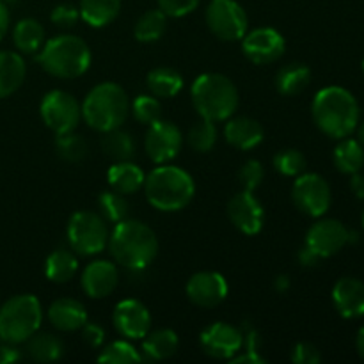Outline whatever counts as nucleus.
Listing matches in <instances>:
<instances>
[{"instance_id": "f257e3e1", "label": "nucleus", "mask_w": 364, "mask_h": 364, "mask_svg": "<svg viewBox=\"0 0 364 364\" xmlns=\"http://www.w3.org/2000/svg\"><path fill=\"white\" fill-rule=\"evenodd\" d=\"M311 116L322 134L331 139L350 137L359 127V103L348 89L329 85L320 89L311 103Z\"/></svg>"}, {"instance_id": "f03ea898", "label": "nucleus", "mask_w": 364, "mask_h": 364, "mask_svg": "<svg viewBox=\"0 0 364 364\" xmlns=\"http://www.w3.org/2000/svg\"><path fill=\"white\" fill-rule=\"evenodd\" d=\"M107 249L117 265L139 272L159 255V238L148 224L127 217L114 224Z\"/></svg>"}, {"instance_id": "7ed1b4c3", "label": "nucleus", "mask_w": 364, "mask_h": 364, "mask_svg": "<svg viewBox=\"0 0 364 364\" xmlns=\"http://www.w3.org/2000/svg\"><path fill=\"white\" fill-rule=\"evenodd\" d=\"M142 188L149 205L166 213L187 208L196 196V183L191 173L169 164H160L155 167L146 176Z\"/></svg>"}, {"instance_id": "20e7f679", "label": "nucleus", "mask_w": 364, "mask_h": 364, "mask_svg": "<svg viewBox=\"0 0 364 364\" xmlns=\"http://www.w3.org/2000/svg\"><path fill=\"white\" fill-rule=\"evenodd\" d=\"M128 114L130 100L127 91L116 82H102L95 85L82 102V119L100 134L123 127Z\"/></svg>"}, {"instance_id": "39448f33", "label": "nucleus", "mask_w": 364, "mask_h": 364, "mask_svg": "<svg viewBox=\"0 0 364 364\" xmlns=\"http://www.w3.org/2000/svg\"><path fill=\"white\" fill-rule=\"evenodd\" d=\"M191 100L203 119L220 123L235 116L240 96L235 82L226 75L203 73L192 82Z\"/></svg>"}, {"instance_id": "423d86ee", "label": "nucleus", "mask_w": 364, "mask_h": 364, "mask_svg": "<svg viewBox=\"0 0 364 364\" xmlns=\"http://www.w3.org/2000/svg\"><path fill=\"white\" fill-rule=\"evenodd\" d=\"M87 43L73 34H59L46 39L38 55V63L50 77L71 80L78 78L91 66Z\"/></svg>"}, {"instance_id": "0eeeda50", "label": "nucleus", "mask_w": 364, "mask_h": 364, "mask_svg": "<svg viewBox=\"0 0 364 364\" xmlns=\"http://www.w3.org/2000/svg\"><path fill=\"white\" fill-rule=\"evenodd\" d=\"M43 322V306L36 295L20 294L0 306V340L13 345L27 343Z\"/></svg>"}, {"instance_id": "6e6552de", "label": "nucleus", "mask_w": 364, "mask_h": 364, "mask_svg": "<svg viewBox=\"0 0 364 364\" xmlns=\"http://www.w3.org/2000/svg\"><path fill=\"white\" fill-rule=\"evenodd\" d=\"M68 244L77 256H96L109 245V223L100 213L80 210L70 217L66 228Z\"/></svg>"}, {"instance_id": "1a4fd4ad", "label": "nucleus", "mask_w": 364, "mask_h": 364, "mask_svg": "<svg viewBox=\"0 0 364 364\" xmlns=\"http://www.w3.org/2000/svg\"><path fill=\"white\" fill-rule=\"evenodd\" d=\"M39 116L48 130L55 135L77 130L82 121V105L73 95L63 89H52L39 103Z\"/></svg>"}, {"instance_id": "9d476101", "label": "nucleus", "mask_w": 364, "mask_h": 364, "mask_svg": "<svg viewBox=\"0 0 364 364\" xmlns=\"http://www.w3.org/2000/svg\"><path fill=\"white\" fill-rule=\"evenodd\" d=\"M210 32L220 41H240L249 31V18L237 0H210L205 13Z\"/></svg>"}, {"instance_id": "9b49d317", "label": "nucleus", "mask_w": 364, "mask_h": 364, "mask_svg": "<svg viewBox=\"0 0 364 364\" xmlns=\"http://www.w3.org/2000/svg\"><path fill=\"white\" fill-rule=\"evenodd\" d=\"M291 201L304 215L318 219L327 213L333 203L331 187L323 176L316 173H302L291 187Z\"/></svg>"}, {"instance_id": "f8f14e48", "label": "nucleus", "mask_w": 364, "mask_h": 364, "mask_svg": "<svg viewBox=\"0 0 364 364\" xmlns=\"http://www.w3.org/2000/svg\"><path fill=\"white\" fill-rule=\"evenodd\" d=\"M183 146L181 130L167 119H159L148 124L144 137V151L153 164H169L176 159Z\"/></svg>"}, {"instance_id": "ddd939ff", "label": "nucleus", "mask_w": 364, "mask_h": 364, "mask_svg": "<svg viewBox=\"0 0 364 364\" xmlns=\"http://www.w3.org/2000/svg\"><path fill=\"white\" fill-rule=\"evenodd\" d=\"M244 343V333L228 322H213L205 327L199 336V345L206 355L219 361H231Z\"/></svg>"}, {"instance_id": "4468645a", "label": "nucleus", "mask_w": 364, "mask_h": 364, "mask_svg": "<svg viewBox=\"0 0 364 364\" xmlns=\"http://www.w3.org/2000/svg\"><path fill=\"white\" fill-rule=\"evenodd\" d=\"M240 41L244 55L259 66L279 60L287 50L283 34L272 27H258L247 31Z\"/></svg>"}, {"instance_id": "2eb2a0df", "label": "nucleus", "mask_w": 364, "mask_h": 364, "mask_svg": "<svg viewBox=\"0 0 364 364\" xmlns=\"http://www.w3.org/2000/svg\"><path fill=\"white\" fill-rule=\"evenodd\" d=\"M188 301L203 309H213L226 301L230 287L223 274L215 270H201L191 276L185 287Z\"/></svg>"}, {"instance_id": "dca6fc26", "label": "nucleus", "mask_w": 364, "mask_h": 364, "mask_svg": "<svg viewBox=\"0 0 364 364\" xmlns=\"http://www.w3.org/2000/svg\"><path fill=\"white\" fill-rule=\"evenodd\" d=\"M348 244V230L336 219H320L306 233V247L322 259L338 255Z\"/></svg>"}, {"instance_id": "f3484780", "label": "nucleus", "mask_w": 364, "mask_h": 364, "mask_svg": "<svg viewBox=\"0 0 364 364\" xmlns=\"http://www.w3.org/2000/svg\"><path fill=\"white\" fill-rule=\"evenodd\" d=\"M112 323L124 340H142L151 331V313L137 299H124L114 308Z\"/></svg>"}, {"instance_id": "a211bd4d", "label": "nucleus", "mask_w": 364, "mask_h": 364, "mask_svg": "<svg viewBox=\"0 0 364 364\" xmlns=\"http://www.w3.org/2000/svg\"><path fill=\"white\" fill-rule=\"evenodd\" d=\"M228 217L240 233L255 237L263 230L265 212L251 191H240L228 203Z\"/></svg>"}, {"instance_id": "6ab92c4d", "label": "nucleus", "mask_w": 364, "mask_h": 364, "mask_svg": "<svg viewBox=\"0 0 364 364\" xmlns=\"http://www.w3.org/2000/svg\"><path fill=\"white\" fill-rule=\"evenodd\" d=\"M119 283V270L109 259H95L82 270L80 284L85 295L91 299H105L116 290Z\"/></svg>"}, {"instance_id": "aec40b11", "label": "nucleus", "mask_w": 364, "mask_h": 364, "mask_svg": "<svg viewBox=\"0 0 364 364\" xmlns=\"http://www.w3.org/2000/svg\"><path fill=\"white\" fill-rule=\"evenodd\" d=\"M46 316L53 329L60 333H77L89 320L85 306L71 297H60L53 301L46 311Z\"/></svg>"}, {"instance_id": "412c9836", "label": "nucleus", "mask_w": 364, "mask_h": 364, "mask_svg": "<svg viewBox=\"0 0 364 364\" xmlns=\"http://www.w3.org/2000/svg\"><path fill=\"white\" fill-rule=\"evenodd\" d=\"M333 304L343 318L364 316V283L355 277H341L333 288Z\"/></svg>"}, {"instance_id": "4be33fe9", "label": "nucleus", "mask_w": 364, "mask_h": 364, "mask_svg": "<svg viewBox=\"0 0 364 364\" xmlns=\"http://www.w3.org/2000/svg\"><path fill=\"white\" fill-rule=\"evenodd\" d=\"M224 137H226L228 144L233 146V148L249 151V149L262 144L263 137H265V130H263L262 123L252 119V117L231 116L230 119H226Z\"/></svg>"}, {"instance_id": "5701e85b", "label": "nucleus", "mask_w": 364, "mask_h": 364, "mask_svg": "<svg viewBox=\"0 0 364 364\" xmlns=\"http://www.w3.org/2000/svg\"><path fill=\"white\" fill-rule=\"evenodd\" d=\"M27 64L21 53L0 50V100L9 98L23 85Z\"/></svg>"}, {"instance_id": "b1692460", "label": "nucleus", "mask_w": 364, "mask_h": 364, "mask_svg": "<svg viewBox=\"0 0 364 364\" xmlns=\"http://www.w3.org/2000/svg\"><path fill=\"white\" fill-rule=\"evenodd\" d=\"M144 171L130 160L116 162L107 171V181H109L110 188L123 196H132L141 191L144 187Z\"/></svg>"}, {"instance_id": "393cba45", "label": "nucleus", "mask_w": 364, "mask_h": 364, "mask_svg": "<svg viewBox=\"0 0 364 364\" xmlns=\"http://www.w3.org/2000/svg\"><path fill=\"white\" fill-rule=\"evenodd\" d=\"M123 0H80V18L92 28H103L119 16Z\"/></svg>"}, {"instance_id": "a878e982", "label": "nucleus", "mask_w": 364, "mask_h": 364, "mask_svg": "<svg viewBox=\"0 0 364 364\" xmlns=\"http://www.w3.org/2000/svg\"><path fill=\"white\" fill-rule=\"evenodd\" d=\"M78 272L77 252L71 249H55L48 255L45 262V276L52 283L64 284L73 279Z\"/></svg>"}, {"instance_id": "bb28decb", "label": "nucleus", "mask_w": 364, "mask_h": 364, "mask_svg": "<svg viewBox=\"0 0 364 364\" xmlns=\"http://www.w3.org/2000/svg\"><path fill=\"white\" fill-rule=\"evenodd\" d=\"M180 347V338L173 329L149 331L142 338V352L151 361H164L173 358Z\"/></svg>"}, {"instance_id": "cd10ccee", "label": "nucleus", "mask_w": 364, "mask_h": 364, "mask_svg": "<svg viewBox=\"0 0 364 364\" xmlns=\"http://www.w3.org/2000/svg\"><path fill=\"white\" fill-rule=\"evenodd\" d=\"M311 82V70L304 63H290L277 70L276 89L283 96H297Z\"/></svg>"}, {"instance_id": "c85d7f7f", "label": "nucleus", "mask_w": 364, "mask_h": 364, "mask_svg": "<svg viewBox=\"0 0 364 364\" xmlns=\"http://www.w3.org/2000/svg\"><path fill=\"white\" fill-rule=\"evenodd\" d=\"M45 28L34 18H23V20H20L14 25L13 43L20 53L31 55V53L39 52L41 46L45 45Z\"/></svg>"}, {"instance_id": "c756f323", "label": "nucleus", "mask_w": 364, "mask_h": 364, "mask_svg": "<svg viewBox=\"0 0 364 364\" xmlns=\"http://www.w3.org/2000/svg\"><path fill=\"white\" fill-rule=\"evenodd\" d=\"M149 92L156 98H174L183 87V77L180 71L169 66H159L146 77Z\"/></svg>"}, {"instance_id": "7c9ffc66", "label": "nucleus", "mask_w": 364, "mask_h": 364, "mask_svg": "<svg viewBox=\"0 0 364 364\" xmlns=\"http://www.w3.org/2000/svg\"><path fill=\"white\" fill-rule=\"evenodd\" d=\"M27 354L36 363H55L64 355V343L52 333H36L27 341Z\"/></svg>"}, {"instance_id": "2f4dec72", "label": "nucleus", "mask_w": 364, "mask_h": 364, "mask_svg": "<svg viewBox=\"0 0 364 364\" xmlns=\"http://www.w3.org/2000/svg\"><path fill=\"white\" fill-rule=\"evenodd\" d=\"M334 166L340 173L354 174L364 167V148L355 139H340L333 153Z\"/></svg>"}, {"instance_id": "473e14b6", "label": "nucleus", "mask_w": 364, "mask_h": 364, "mask_svg": "<svg viewBox=\"0 0 364 364\" xmlns=\"http://www.w3.org/2000/svg\"><path fill=\"white\" fill-rule=\"evenodd\" d=\"M102 151L105 156L112 159L114 162H123L132 160L135 155V141L132 134L116 128V130L105 132L102 137Z\"/></svg>"}, {"instance_id": "72a5a7b5", "label": "nucleus", "mask_w": 364, "mask_h": 364, "mask_svg": "<svg viewBox=\"0 0 364 364\" xmlns=\"http://www.w3.org/2000/svg\"><path fill=\"white\" fill-rule=\"evenodd\" d=\"M167 16L160 9H149L139 16L134 25V36L141 43H155L166 34Z\"/></svg>"}, {"instance_id": "f704fd0d", "label": "nucleus", "mask_w": 364, "mask_h": 364, "mask_svg": "<svg viewBox=\"0 0 364 364\" xmlns=\"http://www.w3.org/2000/svg\"><path fill=\"white\" fill-rule=\"evenodd\" d=\"M96 361L105 364H134L141 363L142 355L141 352L130 343V340H117L105 345V347L100 350Z\"/></svg>"}, {"instance_id": "c9c22d12", "label": "nucleus", "mask_w": 364, "mask_h": 364, "mask_svg": "<svg viewBox=\"0 0 364 364\" xmlns=\"http://www.w3.org/2000/svg\"><path fill=\"white\" fill-rule=\"evenodd\" d=\"M98 208H100V215L107 220V223L117 224L121 220H124L128 217V201L127 196L119 194L116 191H103L98 198Z\"/></svg>"}, {"instance_id": "e433bc0d", "label": "nucleus", "mask_w": 364, "mask_h": 364, "mask_svg": "<svg viewBox=\"0 0 364 364\" xmlns=\"http://www.w3.org/2000/svg\"><path fill=\"white\" fill-rule=\"evenodd\" d=\"M57 155L68 164H78L87 156L89 146L85 142V139L82 135L75 134V132H70V134L57 135L55 142Z\"/></svg>"}, {"instance_id": "4c0bfd02", "label": "nucleus", "mask_w": 364, "mask_h": 364, "mask_svg": "<svg viewBox=\"0 0 364 364\" xmlns=\"http://www.w3.org/2000/svg\"><path fill=\"white\" fill-rule=\"evenodd\" d=\"M217 137H219V134H217L215 123L208 119H203L201 117V121L196 123L194 127L188 130L187 141H188V146H191L194 151L208 153L212 151L213 146H215Z\"/></svg>"}, {"instance_id": "58836bf2", "label": "nucleus", "mask_w": 364, "mask_h": 364, "mask_svg": "<svg viewBox=\"0 0 364 364\" xmlns=\"http://www.w3.org/2000/svg\"><path fill=\"white\" fill-rule=\"evenodd\" d=\"M274 169L277 171L279 174L288 178H297L299 174L306 173V167H308V160L306 156L302 155L299 149L294 148H287L281 149L274 155Z\"/></svg>"}, {"instance_id": "ea45409f", "label": "nucleus", "mask_w": 364, "mask_h": 364, "mask_svg": "<svg viewBox=\"0 0 364 364\" xmlns=\"http://www.w3.org/2000/svg\"><path fill=\"white\" fill-rule=\"evenodd\" d=\"M130 112L142 124H151L162 119V103L153 95H141L130 103Z\"/></svg>"}, {"instance_id": "a19ab883", "label": "nucleus", "mask_w": 364, "mask_h": 364, "mask_svg": "<svg viewBox=\"0 0 364 364\" xmlns=\"http://www.w3.org/2000/svg\"><path fill=\"white\" fill-rule=\"evenodd\" d=\"M263 176H265V169H263L259 160H255V159L247 160V162L238 169V181H240L244 191L255 192L256 188L262 185Z\"/></svg>"}, {"instance_id": "79ce46f5", "label": "nucleus", "mask_w": 364, "mask_h": 364, "mask_svg": "<svg viewBox=\"0 0 364 364\" xmlns=\"http://www.w3.org/2000/svg\"><path fill=\"white\" fill-rule=\"evenodd\" d=\"M50 20L55 27L68 31V28H73L77 21L80 20V11L73 4H59L50 13Z\"/></svg>"}, {"instance_id": "37998d69", "label": "nucleus", "mask_w": 364, "mask_h": 364, "mask_svg": "<svg viewBox=\"0 0 364 364\" xmlns=\"http://www.w3.org/2000/svg\"><path fill=\"white\" fill-rule=\"evenodd\" d=\"M201 0H159V9L167 18H183L198 9Z\"/></svg>"}, {"instance_id": "c03bdc74", "label": "nucleus", "mask_w": 364, "mask_h": 364, "mask_svg": "<svg viewBox=\"0 0 364 364\" xmlns=\"http://www.w3.org/2000/svg\"><path fill=\"white\" fill-rule=\"evenodd\" d=\"M290 359L295 364H318L322 361V355L315 345L309 343V341H301L291 348Z\"/></svg>"}, {"instance_id": "a18cd8bd", "label": "nucleus", "mask_w": 364, "mask_h": 364, "mask_svg": "<svg viewBox=\"0 0 364 364\" xmlns=\"http://www.w3.org/2000/svg\"><path fill=\"white\" fill-rule=\"evenodd\" d=\"M82 340L89 345L91 348H100L103 343H105V331L100 323H85L80 329Z\"/></svg>"}, {"instance_id": "49530a36", "label": "nucleus", "mask_w": 364, "mask_h": 364, "mask_svg": "<svg viewBox=\"0 0 364 364\" xmlns=\"http://www.w3.org/2000/svg\"><path fill=\"white\" fill-rule=\"evenodd\" d=\"M21 359V352L18 350V345L7 343L0 340V364H13Z\"/></svg>"}, {"instance_id": "de8ad7c7", "label": "nucleus", "mask_w": 364, "mask_h": 364, "mask_svg": "<svg viewBox=\"0 0 364 364\" xmlns=\"http://www.w3.org/2000/svg\"><path fill=\"white\" fill-rule=\"evenodd\" d=\"M297 258H299V262H301L302 267H315V265H318V262L322 259L320 256H316L311 249L306 247V245L301 249V251H299Z\"/></svg>"}, {"instance_id": "09e8293b", "label": "nucleus", "mask_w": 364, "mask_h": 364, "mask_svg": "<svg viewBox=\"0 0 364 364\" xmlns=\"http://www.w3.org/2000/svg\"><path fill=\"white\" fill-rule=\"evenodd\" d=\"M350 188L358 199H364V173H354L350 174Z\"/></svg>"}, {"instance_id": "8fccbe9b", "label": "nucleus", "mask_w": 364, "mask_h": 364, "mask_svg": "<svg viewBox=\"0 0 364 364\" xmlns=\"http://www.w3.org/2000/svg\"><path fill=\"white\" fill-rule=\"evenodd\" d=\"M9 9H7V4L4 0H0V41L4 39V36L9 31Z\"/></svg>"}, {"instance_id": "3c124183", "label": "nucleus", "mask_w": 364, "mask_h": 364, "mask_svg": "<svg viewBox=\"0 0 364 364\" xmlns=\"http://www.w3.org/2000/svg\"><path fill=\"white\" fill-rule=\"evenodd\" d=\"M274 287H276V290L279 291V294H284V291H288V288H290V277H288V276H277Z\"/></svg>"}, {"instance_id": "603ef678", "label": "nucleus", "mask_w": 364, "mask_h": 364, "mask_svg": "<svg viewBox=\"0 0 364 364\" xmlns=\"http://www.w3.org/2000/svg\"><path fill=\"white\" fill-rule=\"evenodd\" d=\"M355 348H358V354L364 359V326L359 329L358 338H355Z\"/></svg>"}, {"instance_id": "864d4df0", "label": "nucleus", "mask_w": 364, "mask_h": 364, "mask_svg": "<svg viewBox=\"0 0 364 364\" xmlns=\"http://www.w3.org/2000/svg\"><path fill=\"white\" fill-rule=\"evenodd\" d=\"M355 130H358V141L361 142V146L364 148V123L361 124V127L355 128Z\"/></svg>"}, {"instance_id": "5fc2aeb1", "label": "nucleus", "mask_w": 364, "mask_h": 364, "mask_svg": "<svg viewBox=\"0 0 364 364\" xmlns=\"http://www.w3.org/2000/svg\"><path fill=\"white\" fill-rule=\"evenodd\" d=\"M4 2H6V4H14V2H18V0H4Z\"/></svg>"}, {"instance_id": "6e6d98bb", "label": "nucleus", "mask_w": 364, "mask_h": 364, "mask_svg": "<svg viewBox=\"0 0 364 364\" xmlns=\"http://www.w3.org/2000/svg\"><path fill=\"white\" fill-rule=\"evenodd\" d=\"M363 228H364V210H363Z\"/></svg>"}, {"instance_id": "4d7b16f0", "label": "nucleus", "mask_w": 364, "mask_h": 364, "mask_svg": "<svg viewBox=\"0 0 364 364\" xmlns=\"http://www.w3.org/2000/svg\"><path fill=\"white\" fill-rule=\"evenodd\" d=\"M363 71H364V60H363Z\"/></svg>"}]
</instances>
